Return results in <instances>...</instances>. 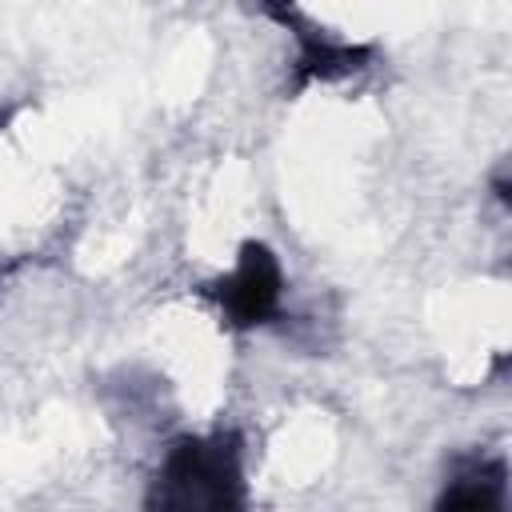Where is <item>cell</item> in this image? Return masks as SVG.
Listing matches in <instances>:
<instances>
[{
    "mask_svg": "<svg viewBox=\"0 0 512 512\" xmlns=\"http://www.w3.org/2000/svg\"><path fill=\"white\" fill-rule=\"evenodd\" d=\"M280 288H284V276H280L276 256L264 244H244L236 268L216 284V296H220L224 316L248 328V324H264L276 312Z\"/></svg>",
    "mask_w": 512,
    "mask_h": 512,
    "instance_id": "obj_2",
    "label": "cell"
},
{
    "mask_svg": "<svg viewBox=\"0 0 512 512\" xmlns=\"http://www.w3.org/2000/svg\"><path fill=\"white\" fill-rule=\"evenodd\" d=\"M144 512H248L236 436H188L168 448Z\"/></svg>",
    "mask_w": 512,
    "mask_h": 512,
    "instance_id": "obj_1",
    "label": "cell"
},
{
    "mask_svg": "<svg viewBox=\"0 0 512 512\" xmlns=\"http://www.w3.org/2000/svg\"><path fill=\"white\" fill-rule=\"evenodd\" d=\"M436 512H508V472L500 460L460 468L436 500Z\"/></svg>",
    "mask_w": 512,
    "mask_h": 512,
    "instance_id": "obj_3",
    "label": "cell"
}]
</instances>
